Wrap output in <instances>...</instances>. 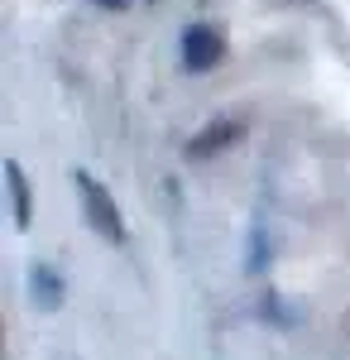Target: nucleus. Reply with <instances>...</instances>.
<instances>
[{
	"label": "nucleus",
	"mask_w": 350,
	"mask_h": 360,
	"mask_svg": "<svg viewBox=\"0 0 350 360\" xmlns=\"http://www.w3.org/2000/svg\"><path fill=\"white\" fill-rule=\"evenodd\" d=\"M72 183H77V197H82V217H86V226H91L101 240H110V245H125V221H120V207L110 202L106 183H96L86 168H77V173H72Z\"/></svg>",
	"instance_id": "f257e3e1"
},
{
	"label": "nucleus",
	"mask_w": 350,
	"mask_h": 360,
	"mask_svg": "<svg viewBox=\"0 0 350 360\" xmlns=\"http://www.w3.org/2000/svg\"><path fill=\"white\" fill-rule=\"evenodd\" d=\"M216 58H221V34L207 25H192L183 29V68L188 72H207L216 68Z\"/></svg>",
	"instance_id": "f03ea898"
},
{
	"label": "nucleus",
	"mask_w": 350,
	"mask_h": 360,
	"mask_svg": "<svg viewBox=\"0 0 350 360\" xmlns=\"http://www.w3.org/2000/svg\"><path fill=\"white\" fill-rule=\"evenodd\" d=\"M245 135V125L235 120V115H226V120H216V125H207L202 135L188 144V159H207V154H221L226 144H235V139Z\"/></svg>",
	"instance_id": "7ed1b4c3"
},
{
	"label": "nucleus",
	"mask_w": 350,
	"mask_h": 360,
	"mask_svg": "<svg viewBox=\"0 0 350 360\" xmlns=\"http://www.w3.org/2000/svg\"><path fill=\"white\" fill-rule=\"evenodd\" d=\"M5 188H10V217H15V231H29V221H34V202H29V178H25V168L15 164H5Z\"/></svg>",
	"instance_id": "20e7f679"
},
{
	"label": "nucleus",
	"mask_w": 350,
	"mask_h": 360,
	"mask_svg": "<svg viewBox=\"0 0 350 360\" xmlns=\"http://www.w3.org/2000/svg\"><path fill=\"white\" fill-rule=\"evenodd\" d=\"M29 298H34V307L53 312V307L63 303V278H58L48 264H34V269H29Z\"/></svg>",
	"instance_id": "39448f33"
},
{
	"label": "nucleus",
	"mask_w": 350,
	"mask_h": 360,
	"mask_svg": "<svg viewBox=\"0 0 350 360\" xmlns=\"http://www.w3.org/2000/svg\"><path fill=\"white\" fill-rule=\"evenodd\" d=\"M101 10H130V0H96Z\"/></svg>",
	"instance_id": "423d86ee"
}]
</instances>
